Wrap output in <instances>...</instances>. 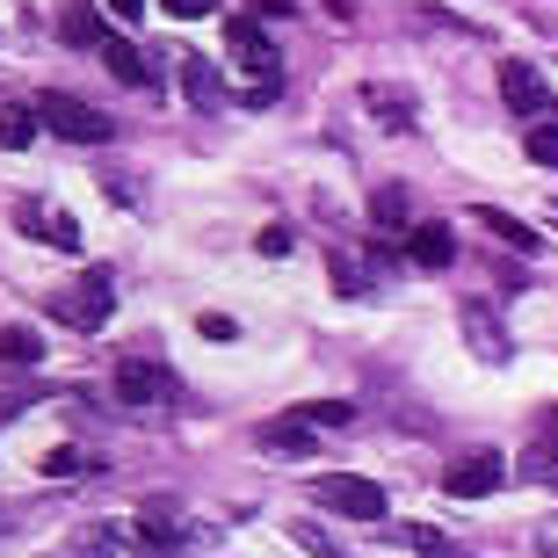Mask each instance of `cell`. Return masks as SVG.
<instances>
[{
    "label": "cell",
    "instance_id": "ba28073f",
    "mask_svg": "<svg viewBox=\"0 0 558 558\" xmlns=\"http://www.w3.org/2000/svg\"><path fill=\"white\" fill-rule=\"evenodd\" d=\"M226 44H232V59L247 65L254 81H276V44L262 37V29H254L247 15H240V22H232V29H226Z\"/></svg>",
    "mask_w": 558,
    "mask_h": 558
},
{
    "label": "cell",
    "instance_id": "d6986e66",
    "mask_svg": "<svg viewBox=\"0 0 558 558\" xmlns=\"http://www.w3.org/2000/svg\"><path fill=\"white\" fill-rule=\"evenodd\" d=\"M59 37L65 44H95V51H102V22H95V8H65V15H59Z\"/></svg>",
    "mask_w": 558,
    "mask_h": 558
},
{
    "label": "cell",
    "instance_id": "44dd1931",
    "mask_svg": "<svg viewBox=\"0 0 558 558\" xmlns=\"http://www.w3.org/2000/svg\"><path fill=\"white\" fill-rule=\"evenodd\" d=\"M44 355V341L29 327H0V363H37Z\"/></svg>",
    "mask_w": 558,
    "mask_h": 558
},
{
    "label": "cell",
    "instance_id": "e0dca14e",
    "mask_svg": "<svg viewBox=\"0 0 558 558\" xmlns=\"http://www.w3.org/2000/svg\"><path fill=\"white\" fill-rule=\"evenodd\" d=\"M37 131H44V117H37V109H22V102H8V109H0V145H15V153H22V145L37 138Z\"/></svg>",
    "mask_w": 558,
    "mask_h": 558
},
{
    "label": "cell",
    "instance_id": "9a60e30c",
    "mask_svg": "<svg viewBox=\"0 0 558 558\" xmlns=\"http://www.w3.org/2000/svg\"><path fill=\"white\" fill-rule=\"evenodd\" d=\"M363 109H377V124H385V131H407V124H414V102H407V95H399V87H363Z\"/></svg>",
    "mask_w": 558,
    "mask_h": 558
},
{
    "label": "cell",
    "instance_id": "5b68a950",
    "mask_svg": "<svg viewBox=\"0 0 558 558\" xmlns=\"http://www.w3.org/2000/svg\"><path fill=\"white\" fill-rule=\"evenodd\" d=\"M500 478H508V457L472 450V457H457L450 472H442V494L450 500H486V494H500Z\"/></svg>",
    "mask_w": 558,
    "mask_h": 558
},
{
    "label": "cell",
    "instance_id": "8fae6325",
    "mask_svg": "<svg viewBox=\"0 0 558 558\" xmlns=\"http://www.w3.org/2000/svg\"><path fill=\"white\" fill-rule=\"evenodd\" d=\"M464 341H472L478 363H508V333H500V319L486 305H464Z\"/></svg>",
    "mask_w": 558,
    "mask_h": 558
},
{
    "label": "cell",
    "instance_id": "7c38bea8",
    "mask_svg": "<svg viewBox=\"0 0 558 558\" xmlns=\"http://www.w3.org/2000/svg\"><path fill=\"white\" fill-rule=\"evenodd\" d=\"M102 59H109V73L124 87H153V59H145L138 44H124V37H102Z\"/></svg>",
    "mask_w": 558,
    "mask_h": 558
},
{
    "label": "cell",
    "instance_id": "2e32d148",
    "mask_svg": "<svg viewBox=\"0 0 558 558\" xmlns=\"http://www.w3.org/2000/svg\"><path fill=\"white\" fill-rule=\"evenodd\" d=\"M182 95L196 109H218V102H226V87H218V73H210L204 59H182Z\"/></svg>",
    "mask_w": 558,
    "mask_h": 558
},
{
    "label": "cell",
    "instance_id": "7a4b0ae2",
    "mask_svg": "<svg viewBox=\"0 0 558 558\" xmlns=\"http://www.w3.org/2000/svg\"><path fill=\"white\" fill-rule=\"evenodd\" d=\"M37 117L65 145H109L117 138V117H102L95 102H73V95H37Z\"/></svg>",
    "mask_w": 558,
    "mask_h": 558
},
{
    "label": "cell",
    "instance_id": "83f0119b",
    "mask_svg": "<svg viewBox=\"0 0 558 558\" xmlns=\"http://www.w3.org/2000/svg\"><path fill=\"white\" fill-rule=\"evenodd\" d=\"M298 544H305V551H319V558H333V537H327V530H312V522H298Z\"/></svg>",
    "mask_w": 558,
    "mask_h": 558
},
{
    "label": "cell",
    "instance_id": "4fadbf2b",
    "mask_svg": "<svg viewBox=\"0 0 558 558\" xmlns=\"http://www.w3.org/2000/svg\"><path fill=\"white\" fill-rule=\"evenodd\" d=\"M472 218H478V226H486V232H494L500 247H515V254H537V232L522 226L515 210H494V204H478V210H472Z\"/></svg>",
    "mask_w": 558,
    "mask_h": 558
},
{
    "label": "cell",
    "instance_id": "5bb4252c",
    "mask_svg": "<svg viewBox=\"0 0 558 558\" xmlns=\"http://www.w3.org/2000/svg\"><path fill=\"white\" fill-rule=\"evenodd\" d=\"M262 450H290V457H312V421H305V414L262 421Z\"/></svg>",
    "mask_w": 558,
    "mask_h": 558
},
{
    "label": "cell",
    "instance_id": "ac0fdd59",
    "mask_svg": "<svg viewBox=\"0 0 558 558\" xmlns=\"http://www.w3.org/2000/svg\"><path fill=\"white\" fill-rule=\"evenodd\" d=\"M522 478L558 486V442H551V435H537V442H530V457H522Z\"/></svg>",
    "mask_w": 558,
    "mask_h": 558
},
{
    "label": "cell",
    "instance_id": "f546056e",
    "mask_svg": "<svg viewBox=\"0 0 558 558\" xmlns=\"http://www.w3.org/2000/svg\"><path fill=\"white\" fill-rule=\"evenodd\" d=\"M204 333H210V341H232V333H240V327H232L226 312H204Z\"/></svg>",
    "mask_w": 558,
    "mask_h": 558
},
{
    "label": "cell",
    "instance_id": "603a6c76",
    "mask_svg": "<svg viewBox=\"0 0 558 558\" xmlns=\"http://www.w3.org/2000/svg\"><path fill=\"white\" fill-rule=\"evenodd\" d=\"M73 558H117V530H109V522H87L81 544H73Z\"/></svg>",
    "mask_w": 558,
    "mask_h": 558
},
{
    "label": "cell",
    "instance_id": "4316f807",
    "mask_svg": "<svg viewBox=\"0 0 558 558\" xmlns=\"http://www.w3.org/2000/svg\"><path fill=\"white\" fill-rule=\"evenodd\" d=\"M160 8H167V15H174V22H196V15H210L218 0H160Z\"/></svg>",
    "mask_w": 558,
    "mask_h": 558
},
{
    "label": "cell",
    "instance_id": "484cf974",
    "mask_svg": "<svg viewBox=\"0 0 558 558\" xmlns=\"http://www.w3.org/2000/svg\"><path fill=\"white\" fill-rule=\"evenodd\" d=\"M407 537H414V551H421V558H472V551H457L450 537H435V530H407Z\"/></svg>",
    "mask_w": 558,
    "mask_h": 558
},
{
    "label": "cell",
    "instance_id": "ffe728a7",
    "mask_svg": "<svg viewBox=\"0 0 558 558\" xmlns=\"http://www.w3.org/2000/svg\"><path fill=\"white\" fill-rule=\"evenodd\" d=\"M371 218H377V226H385V232H414V218H407V196H399V189H377Z\"/></svg>",
    "mask_w": 558,
    "mask_h": 558
},
{
    "label": "cell",
    "instance_id": "1f68e13d",
    "mask_svg": "<svg viewBox=\"0 0 558 558\" xmlns=\"http://www.w3.org/2000/svg\"><path fill=\"white\" fill-rule=\"evenodd\" d=\"M544 435H551V442H558V407H551V414H544Z\"/></svg>",
    "mask_w": 558,
    "mask_h": 558
},
{
    "label": "cell",
    "instance_id": "f1b7e54d",
    "mask_svg": "<svg viewBox=\"0 0 558 558\" xmlns=\"http://www.w3.org/2000/svg\"><path fill=\"white\" fill-rule=\"evenodd\" d=\"M537 558H558V515L537 522Z\"/></svg>",
    "mask_w": 558,
    "mask_h": 558
},
{
    "label": "cell",
    "instance_id": "52a82bcc",
    "mask_svg": "<svg viewBox=\"0 0 558 558\" xmlns=\"http://www.w3.org/2000/svg\"><path fill=\"white\" fill-rule=\"evenodd\" d=\"M117 399H124V407H167V399H174V377H167L160 363H138V355H131L124 371H117Z\"/></svg>",
    "mask_w": 558,
    "mask_h": 558
},
{
    "label": "cell",
    "instance_id": "6da1fadb",
    "mask_svg": "<svg viewBox=\"0 0 558 558\" xmlns=\"http://www.w3.org/2000/svg\"><path fill=\"white\" fill-rule=\"evenodd\" d=\"M109 312H117V276H109V269H87L81 283L51 290V319H65L73 333H95V327H109Z\"/></svg>",
    "mask_w": 558,
    "mask_h": 558
},
{
    "label": "cell",
    "instance_id": "3957f363",
    "mask_svg": "<svg viewBox=\"0 0 558 558\" xmlns=\"http://www.w3.org/2000/svg\"><path fill=\"white\" fill-rule=\"evenodd\" d=\"M312 500L333 508V515H349V522H385V508H392L377 478H355V472H319L312 478Z\"/></svg>",
    "mask_w": 558,
    "mask_h": 558
},
{
    "label": "cell",
    "instance_id": "cb8c5ba5",
    "mask_svg": "<svg viewBox=\"0 0 558 558\" xmlns=\"http://www.w3.org/2000/svg\"><path fill=\"white\" fill-rule=\"evenodd\" d=\"M530 160H537V167H558V117L530 124Z\"/></svg>",
    "mask_w": 558,
    "mask_h": 558
},
{
    "label": "cell",
    "instance_id": "7402d4cb",
    "mask_svg": "<svg viewBox=\"0 0 558 558\" xmlns=\"http://www.w3.org/2000/svg\"><path fill=\"white\" fill-rule=\"evenodd\" d=\"M81 472H95V457H81L73 442H59V450L44 457V478H81Z\"/></svg>",
    "mask_w": 558,
    "mask_h": 558
},
{
    "label": "cell",
    "instance_id": "d4e9b609",
    "mask_svg": "<svg viewBox=\"0 0 558 558\" xmlns=\"http://www.w3.org/2000/svg\"><path fill=\"white\" fill-rule=\"evenodd\" d=\"M298 414H305L312 428H341V421H349L355 407H349V399H312V407H298Z\"/></svg>",
    "mask_w": 558,
    "mask_h": 558
},
{
    "label": "cell",
    "instance_id": "277c9868",
    "mask_svg": "<svg viewBox=\"0 0 558 558\" xmlns=\"http://www.w3.org/2000/svg\"><path fill=\"white\" fill-rule=\"evenodd\" d=\"M500 102L515 109V117H530V124H544V117H558L551 87H544V73L530 59H500Z\"/></svg>",
    "mask_w": 558,
    "mask_h": 558
},
{
    "label": "cell",
    "instance_id": "8992f818",
    "mask_svg": "<svg viewBox=\"0 0 558 558\" xmlns=\"http://www.w3.org/2000/svg\"><path fill=\"white\" fill-rule=\"evenodd\" d=\"M15 226H29V232L44 240V247H59V254H73V247H81V218H73V210L37 204V196H29V204H15Z\"/></svg>",
    "mask_w": 558,
    "mask_h": 558
},
{
    "label": "cell",
    "instance_id": "4dcf8cb0",
    "mask_svg": "<svg viewBox=\"0 0 558 558\" xmlns=\"http://www.w3.org/2000/svg\"><path fill=\"white\" fill-rule=\"evenodd\" d=\"M109 8H117L124 22H138V15H145V0H109Z\"/></svg>",
    "mask_w": 558,
    "mask_h": 558
},
{
    "label": "cell",
    "instance_id": "30bf717a",
    "mask_svg": "<svg viewBox=\"0 0 558 558\" xmlns=\"http://www.w3.org/2000/svg\"><path fill=\"white\" fill-rule=\"evenodd\" d=\"M189 537V522H174L167 508H153V515H138V558H174Z\"/></svg>",
    "mask_w": 558,
    "mask_h": 558
},
{
    "label": "cell",
    "instance_id": "9c48e42d",
    "mask_svg": "<svg viewBox=\"0 0 558 558\" xmlns=\"http://www.w3.org/2000/svg\"><path fill=\"white\" fill-rule=\"evenodd\" d=\"M407 254H414V269H450L457 262V240L442 218H421L414 232H407Z\"/></svg>",
    "mask_w": 558,
    "mask_h": 558
}]
</instances>
